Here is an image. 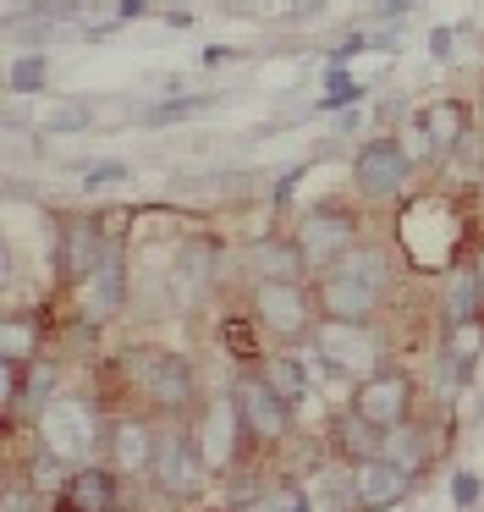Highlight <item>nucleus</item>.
<instances>
[{
    "label": "nucleus",
    "mask_w": 484,
    "mask_h": 512,
    "mask_svg": "<svg viewBox=\"0 0 484 512\" xmlns=\"http://www.w3.org/2000/svg\"><path fill=\"white\" fill-rule=\"evenodd\" d=\"M385 287H391L385 254H374V248H352L341 265L319 270L314 298H319V314H330V320H374Z\"/></svg>",
    "instance_id": "nucleus-1"
},
{
    "label": "nucleus",
    "mask_w": 484,
    "mask_h": 512,
    "mask_svg": "<svg viewBox=\"0 0 484 512\" xmlns=\"http://www.w3.org/2000/svg\"><path fill=\"white\" fill-rule=\"evenodd\" d=\"M292 243H297V254H303L308 270H330L358 248V215H352L347 204H314V210L297 221Z\"/></svg>",
    "instance_id": "nucleus-2"
},
{
    "label": "nucleus",
    "mask_w": 484,
    "mask_h": 512,
    "mask_svg": "<svg viewBox=\"0 0 484 512\" xmlns=\"http://www.w3.org/2000/svg\"><path fill=\"white\" fill-rule=\"evenodd\" d=\"M127 375L138 380V391L154 402V408H165V413H187L193 408V397H198V386H193V364H187L182 353H127Z\"/></svg>",
    "instance_id": "nucleus-3"
},
{
    "label": "nucleus",
    "mask_w": 484,
    "mask_h": 512,
    "mask_svg": "<svg viewBox=\"0 0 484 512\" xmlns=\"http://www.w3.org/2000/svg\"><path fill=\"white\" fill-rule=\"evenodd\" d=\"M314 347L341 375H374V364H380V336L369 331V320H330V314H319Z\"/></svg>",
    "instance_id": "nucleus-4"
},
{
    "label": "nucleus",
    "mask_w": 484,
    "mask_h": 512,
    "mask_svg": "<svg viewBox=\"0 0 484 512\" xmlns=\"http://www.w3.org/2000/svg\"><path fill=\"white\" fill-rule=\"evenodd\" d=\"M253 320L270 336H281V342H303V336H314L319 314L297 281H259L253 287Z\"/></svg>",
    "instance_id": "nucleus-5"
},
{
    "label": "nucleus",
    "mask_w": 484,
    "mask_h": 512,
    "mask_svg": "<svg viewBox=\"0 0 484 512\" xmlns=\"http://www.w3.org/2000/svg\"><path fill=\"white\" fill-rule=\"evenodd\" d=\"M352 413L363 424H374L380 435L407 424L413 419V375H402V369H374V375H363L358 391H352Z\"/></svg>",
    "instance_id": "nucleus-6"
},
{
    "label": "nucleus",
    "mask_w": 484,
    "mask_h": 512,
    "mask_svg": "<svg viewBox=\"0 0 484 512\" xmlns=\"http://www.w3.org/2000/svg\"><path fill=\"white\" fill-rule=\"evenodd\" d=\"M407 177H413V155L396 138H369L352 155V182H358L363 199H402Z\"/></svg>",
    "instance_id": "nucleus-7"
},
{
    "label": "nucleus",
    "mask_w": 484,
    "mask_h": 512,
    "mask_svg": "<svg viewBox=\"0 0 484 512\" xmlns=\"http://www.w3.org/2000/svg\"><path fill=\"white\" fill-rule=\"evenodd\" d=\"M231 402H237V413H242V435H248V441H281V435L292 430V402H286L264 375H242L237 391H231Z\"/></svg>",
    "instance_id": "nucleus-8"
},
{
    "label": "nucleus",
    "mask_w": 484,
    "mask_h": 512,
    "mask_svg": "<svg viewBox=\"0 0 484 512\" xmlns=\"http://www.w3.org/2000/svg\"><path fill=\"white\" fill-rule=\"evenodd\" d=\"M204 468H209V457H204V446H198V435L182 430V435H165L160 441L149 474H154V490H160V496L182 501V496H193V490L204 485Z\"/></svg>",
    "instance_id": "nucleus-9"
},
{
    "label": "nucleus",
    "mask_w": 484,
    "mask_h": 512,
    "mask_svg": "<svg viewBox=\"0 0 484 512\" xmlns=\"http://www.w3.org/2000/svg\"><path fill=\"white\" fill-rule=\"evenodd\" d=\"M413 479H418L413 468H402V463L374 452V457H358V463H352V496H358L363 512H391L407 501Z\"/></svg>",
    "instance_id": "nucleus-10"
},
{
    "label": "nucleus",
    "mask_w": 484,
    "mask_h": 512,
    "mask_svg": "<svg viewBox=\"0 0 484 512\" xmlns=\"http://www.w3.org/2000/svg\"><path fill=\"white\" fill-rule=\"evenodd\" d=\"M468 127H473V105L446 100V94L413 111V138H424V155H451V149H462Z\"/></svg>",
    "instance_id": "nucleus-11"
},
{
    "label": "nucleus",
    "mask_w": 484,
    "mask_h": 512,
    "mask_svg": "<svg viewBox=\"0 0 484 512\" xmlns=\"http://www.w3.org/2000/svg\"><path fill=\"white\" fill-rule=\"evenodd\" d=\"M110 237H99L94 221H61V248H55V259H61V276L66 281H88L99 265V254H105Z\"/></svg>",
    "instance_id": "nucleus-12"
},
{
    "label": "nucleus",
    "mask_w": 484,
    "mask_h": 512,
    "mask_svg": "<svg viewBox=\"0 0 484 512\" xmlns=\"http://www.w3.org/2000/svg\"><path fill=\"white\" fill-rule=\"evenodd\" d=\"M171 287L182 303H198L209 287H215V243H204V237H187L182 248H176V270H171Z\"/></svg>",
    "instance_id": "nucleus-13"
},
{
    "label": "nucleus",
    "mask_w": 484,
    "mask_h": 512,
    "mask_svg": "<svg viewBox=\"0 0 484 512\" xmlns=\"http://www.w3.org/2000/svg\"><path fill=\"white\" fill-rule=\"evenodd\" d=\"M237 430H242V413H237V402H209L204 408V435H198V446H204V457H209V468H220V463H231V452H237Z\"/></svg>",
    "instance_id": "nucleus-14"
},
{
    "label": "nucleus",
    "mask_w": 484,
    "mask_h": 512,
    "mask_svg": "<svg viewBox=\"0 0 484 512\" xmlns=\"http://www.w3.org/2000/svg\"><path fill=\"white\" fill-rule=\"evenodd\" d=\"M116 507V479L105 468H77L61 490V507L55 512H110Z\"/></svg>",
    "instance_id": "nucleus-15"
},
{
    "label": "nucleus",
    "mask_w": 484,
    "mask_h": 512,
    "mask_svg": "<svg viewBox=\"0 0 484 512\" xmlns=\"http://www.w3.org/2000/svg\"><path fill=\"white\" fill-rule=\"evenodd\" d=\"M94 292H88V303H94V314H116L121 298H127V270H121V243H105V254H99L94 265Z\"/></svg>",
    "instance_id": "nucleus-16"
},
{
    "label": "nucleus",
    "mask_w": 484,
    "mask_h": 512,
    "mask_svg": "<svg viewBox=\"0 0 484 512\" xmlns=\"http://www.w3.org/2000/svg\"><path fill=\"white\" fill-rule=\"evenodd\" d=\"M110 446H116L121 468H154V452H160V441L149 435V424H138V419L110 424Z\"/></svg>",
    "instance_id": "nucleus-17"
},
{
    "label": "nucleus",
    "mask_w": 484,
    "mask_h": 512,
    "mask_svg": "<svg viewBox=\"0 0 484 512\" xmlns=\"http://www.w3.org/2000/svg\"><path fill=\"white\" fill-rule=\"evenodd\" d=\"M248 270L259 281H297V270H308V265H303V254H297V243H253Z\"/></svg>",
    "instance_id": "nucleus-18"
},
{
    "label": "nucleus",
    "mask_w": 484,
    "mask_h": 512,
    "mask_svg": "<svg viewBox=\"0 0 484 512\" xmlns=\"http://www.w3.org/2000/svg\"><path fill=\"white\" fill-rule=\"evenodd\" d=\"M380 457H391V463H402V468H413V474H424V468H429V435L418 430L413 419H407V424H396V430L380 435Z\"/></svg>",
    "instance_id": "nucleus-19"
},
{
    "label": "nucleus",
    "mask_w": 484,
    "mask_h": 512,
    "mask_svg": "<svg viewBox=\"0 0 484 512\" xmlns=\"http://www.w3.org/2000/svg\"><path fill=\"white\" fill-rule=\"evenodd\" d=\"M336 441H341V452L352 457V463H358V457H374L380 452V430H374V424H363L358 413H341V424H336Z\"/></svg>",
    "instance_id": "nucleus-20"
},
{
    "label": "nucleus",
    "mask_w": 484,
    "mask_h": 512,
    "mask_svg": "<svg viewBox=\"0 0 484 512\" xmlns=\"http://www.w3.org/2000/svg\"><path fill=\"white\" fill-rule=\"evenodd\" d=\"M44 83H50V61L44 56H17L6 67V89L11 94H39Z\"/></svg>",
    "instance_id": "nucleus-21"
},
{
    "label": "nucleus",
    "mask_w": 484,
    "mask_h": 512,
    "mask_svg": "<svg viewBox=\"0 0 484 512\" xmlns=\"http://www.w3.org/2000/svg\"><path fill=\"white\" fill-rule=\"evenodd\" d=\"M264 380H270L275 391H281L286 402H303V391H308V380H303V369L292 364V358H264V369H259Z\"/></svg>",
    "instance_id": "nucleus-22"
},
{
    "label": "nucleus",
    "mask_w": 484,
    "mask_h": 512,
    "mask_svg": "<svg viewBox=\"0 0 484 512\" xmlns=\"http://www.w3.org/2000/svg\"><path fill=\"white\" fill-rule=\"evenodd\" d=\"M33 342H39L33 320H6V331H0V347H6V364H33Z\"/></svg>",
    "instance_id": "nucleus-23"
},
{
    "label": "nucleus",
    "mask_w": 484,
    "mask_h": 512,
    "mask_svg": "<svg viewBox=\"0 0 484 512\" xmlns=\"http://www.w3.org/2000/svg\"><path fill=\"white\" fill-rule=\"evenodd\" d=\"M94 122V105H55L50 116H44V133H83V127Z\"/></svg>",
    "instance_id": "nucleus-24"
},
{
    "label": "nucleus",
    "mask_w": 484,
    "mask_h": 512,
    "mask_svg": "<svg viewBox=\"0 0 484 512\" xmlns=\"http://www.w3.org/2000/svg\"><path fill=\"white\" fill-rule=\"evenodd\" d=\"M121 177H127V166H121V160H99V166L83 171V188L88 193H105V188H116Z\"/></svg>",
    "instance_id": "nucleus-25"
},
{
    "label": "nucleus",
    "mask_w": 484,
    "mask_h": 512,
    "mask_svg": "<svg viewBox=\"0 0 484 512\" xmlns=\"http://www.w3.org/2000/svg\"><path fill=\"white\" fill-rule=\"evenodd\" d=\"M198 111H209V94H198V100H165V105H154L149 122H182V116H198Z\"/></svg>",
    "instance_id": "nucleus-26"
},
{
    "label": "nucleus",
    "mask_w": 484,
    "mask_h": 512,
    "mask_svg": "<svg viewBox=\"0 0 484 512\" xmlns=\"http://www.w3.org/2000/svg\"><path fill=\"white\" fill-rule=\"evenodd\" d=\"M429 56L451 61V56H457V34H451V28H435V34H429Z\"/></svg>",
    "instance_id": "nucleus-27"
},
{
    "label": "nucleus",
    "mask_w": 484,
    "mask_h": 512,
    "mask_svg": "<svg viewBox=\"0 0 484 512\" xmlns=\"http://www.w3.org/2000/svg\"><path fill=\"white\" fill-rule=\"evenodd\" d=\"M451 501H457V507H473V501H479V479L457 474V479H451Z\"/></svg>",
    "instance_id": "nucleus-28"
},
{
    "label": "nucleus",
    "mask_w": 484,
    "mask_h": 512,
    "mask_svg": "<svg viewBox=\"0 0 484 512\" xmlns=\"http://www.w3.org/2000/svg\"><path fill=\"white\" fill-rule=\"evenodd\" d=\"M314 12H325V0H297V12H286L292 23H303V17H314Z\"/></svg>",
    "instance_id": "nucleus-29"
},
{
    "label": "nucleus",
    "mask_w": 484,
    "mask_h": 512,
    "mask_svg": "<svg viewBox=\"0 0 484 512\" xmlns=\"http://www.w3.org/2000/svg\"><path fill=\"white\" fill-rule=\"evenodd\" d=\"M6 512H33V496H28V490H11V496H6Z\"/></svg>",
    "instance_id": "nucleus-30"
},
{
    "label": "nucleus",
    "mask_w": 484,
    "mask_h": 512,
    "mask_svg": "<svg viewBox=\"0 0 484 512\" xmlns=\"http://www.w3.org/2000/svg\"><path fill=\"white\" fill-rule=\"evenodd\" d=\"M413 12V0H380V17H407Z\"/></svg>",
    "instance_id": "nucleus-31"
},
{
    "label": "nucleus",
    "mask_w": 484,
    "mask_h": 512,
    "mask_svg": "<svg viewBox=\"0 0 484 512\" xmlns=\"http://www.w3.org/2000/svg\"><path fill=\"white\" fill-rule=\"evenodd\" d=\"M143 12H149V0H121L116 6V17H143Z\"/></svg>",
    "instance_id": "nucleus-32"
},
{
    "label": "nucleus",
    "mask_w": 484,
    "mask_h": 512,
    "mask_svg": "<svg viewBox=\"0 0 484 512\" xmlns=\"http://www.w3.org/2000/svg\"><path fill=\"white\" fill-rule=\"evenodd\" d=\"M473 276H479V287H484V254H479V259H473Z\"/></svg>",
    "instance_id": "nucleus-33"
},
{
    "label": "nucleus",
    "mask_w": 484,
    "mask_h": 512,
    "mask_svg": "<svg viewBox=\"0 0 484 512\" xmlns=\"http://www.w3.org/2000/svg\"><path fill=\"white\" fill-rule=\"evenodd\" d=\"M479 122H484V94H479Z\"/></svg>",
    "instance_id": "nucleus-34"
}]
</instances>
